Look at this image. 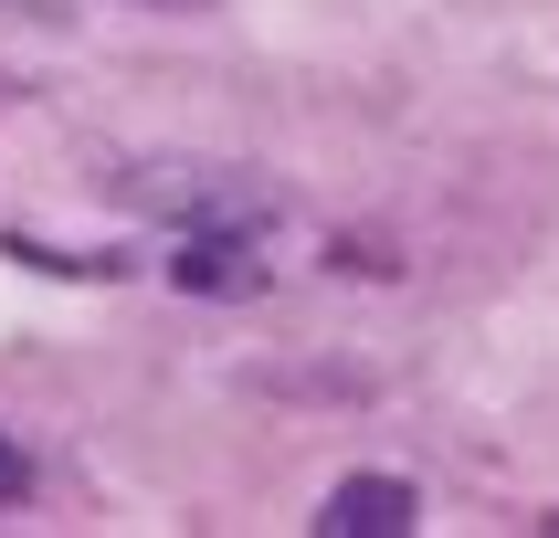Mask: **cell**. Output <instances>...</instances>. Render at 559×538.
Segmentation results:
<instances>
[{
	"instance_id": "cell-3",
	"label": "cell",
	"mask_w": 559,
	"mask_h": 538,
	"mask_svg": "<svg viewBox=\"0 0 559 538\" xmlns=\"http://www.w3.org/2000/svg\"><path fill=\"white\" fill-rule=\"evenodd\" d=\"M169 285L180 296H264V232H180Z\"/></svg>"
},
{
	"instance_id": "cell-2",
	"label": "cell",
	"mask_w": 559,
	"mask_h": 538,
	"mask_svg": "<svg viewBox=\"0 0 559 538\" xmlns=\"http://www.w3.org/2000/svg\"><path fill=\"white\" fill-rule=\"evenodd\" d=\"M423 528V486L412 475H338L317 506V538H412Z\"/></svg>"
},
{
	"instance_id": "cell-4",
	"label": "cell",
	"mask_w": 559,
	"mask_h": 538,
	"mask_svg": "<svg viewBox=\"0 0 559 538\" xmlns=\"http://www.w3.org/2000/svg\"><path fill=\"white\" fill-rule=\"evenodd\" d=\"M32 486H43V475H32V454H22V443H11V433H0V506H22Z\"/></svg>"
},
{
	"instance_id": "cell-1",
	"label": "cell",
	"mask_w": 559,
	"mask_h": 538,
	"mask_svg": "<svg viewBox=\"0 0 559 538\" xmlns=\"http://www.w3.org/2000/svg\"><path fill=\"white\" fill-rule=\"evenodd\" d=\"M127 201L158 212L169 232H275L285 212L264 169H222V158H148V169H127Z\"/></svg>"
},
{
	"instance_id": "cell-5",
	"label": "cell",
	"mask_w": 559,
	"mask_h": 538,
	"mask_svg": "<svg viewBox=\"0 0 559 538\" xmlns=\"http://www.w3.org/2000/svg\"><path fill=\"white\" fill-rule=\"evenodd\" d=\"M148 11H158V0H148ZM169 11H212V0H169Z\"/></svg>"
}]
</instances>
